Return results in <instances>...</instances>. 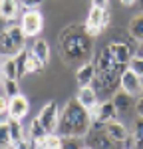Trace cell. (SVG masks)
<instances>
[{
	"instance_id": "cell-1",
	"label": "cell",
	"mask_w": 143,
	"mask_h": 149,
	"mask_svg": "<svg viewBox=\"0 0 143 149\" xmlns=\"http://www.w3.org/2000/svg\"><path fill=\"white\" fill-rule=\"evenodd\" d=\"M58 52L66 66L85 64L94 56V36L85 32L83 24H70L58 36Z\"/></svg>"
},
{
	"instance_id": "cell-2",
	"label": "cell",
	"mask_w": 143,
	"mask_h": 149,
	"mask_svg": "<svg viewBox=\"0 0 143 149\" xmlns=\"http://www.w3.org/2000/svg\"><path fill=\"white\" fill-rule=\"evenodd\" d=\"M94 127V117L92 111H87L78 97H74L64 105L62 115H60L58 133L62 137H85Z\"/></svg>"
},
{
	"instance_id": "cell-3",
	"label": "cell",
	"mask_w": 143,
	"mask_h": 149,
	"mask_svg": "<svg viewBox=\"0 0 143 149\" xmlns=\"http://www.w3.org/2000/svg\"><path fill=\"white\" fill-rule=\"evenodd\" d=\"M109 26V12L106 8H97V6H92V10H90V16H87V20L83 22V28H85V32L90 36H99L103 32V28Z\"/></svg>"
},
{
	"instance_id": "cell-4",
	"label": "cell",
	"mask_w": 143,
	"mask_h": 149,
	"mask_svg": "<svg viewBox=\"0 0 143 149\" xmlns=\"http://www.w3.org/2000/svg\"><path fill=\"white\" fill-rule=\"evenodd\" d=\"M117 113L119 111L115 107V103H113V100H107V102L99 103L97 109L92 111V117H94V127L92 129H106V123L115 121Z\"/></svg>"
},
{
	"instance_id": "cell-5",
	"label": "cell",
	"mask_w": 143,
	"mask_h": 149,
	"mask_svg": "<svg viewBox=\"0 0 143 149\" xmlns=\"http://www.w3.org/2000/svg\"><path fill=\"white\" fill-rule=\"evenodd\" d=\"M60 115H62V111H60V107H58V102L52 100V102H48L40 109L38 119L42 121V125H44V129H46L48 133H56L58 125H60Z\"/></svg>"
},
{
	"instance_id": "cell-6",
	"label": "cell",
	"mask_w": 143,
	"mask_h": 149,
	"mask_svg": "<svg viewBox=\"0 0 143 149\" xmlns=\"http://www.w3.org/2000/svg\"><path fill=\"white\" fill-rule=\"evenodd\" d=\"M20 26H22L24 34L28 38H34L42 32V26H44V18L38 10H26L22 14V20H20Z\"/></svg>"
},
{
	"instance_id": "cell-7",
	"label": "cell",
	"mask_w": 143,
	"mask_h": 149,
	"mask_svg": "<svg viewBox=\"0 0 143 149\" xmlns=\"http://www.w3.org/2000/svg\"><path fill=\"white\" fill-rule=\"evenodd\" d=\"M95 66H97V72H109V70H117V68H127V66H121L117 62V58L113 54V50L107 44L95 58Z\"/></svg>"
},
{
	"instance_id": "cell-8",
	"label": "cell",
	"mask_w": 143,
	"mask_h": 149,
	"mask_svg": "<svg viewBox=\"0 0 143 149\" xmlns=\"http://www.w3.org/2000/svg\"><path fill=\"white\" fill-rule=\"evenodd\" d=\"M141 86H143V80L131 68H127L123 72V76H121V90L125 93L137 95V93H141Z\"/></svg>"
},
{
	"instance_id": "cell-9",
	"label": "cell",
	"mask_w": 143,
	"mask_h": 149,
	"mask_svg": "<svg viewBox=\"0 0 143 149\" xmlns=\"http://www.w3.org/2000/svg\"><path fill=\"white\" fill-rule=\"evenodd\" d=\"M76 97H78V102L82 103L87 111H95V109H97V105H99V103H97L99 93L95 92L94 86H83V88H80Z\"/></svg>"
},
{
	"instance_id": "cell-10",
	"label": "cell",
	"mask_w": 143,
	"mask_h": 149,
	"mask_svg": "<svg viewBox=\"0 0 143 149\" xmlns=\"http://www.w3.org/2000/svg\"><path fill=\"white\" fill-rule=\"evenodd\" d=\"M87 141L92 149H115V141L107 135L106 129H94V133H87Z\"/></svg>"
},
{
	"instance_id": "cell-11",
	"label": "cell",
	"mask_w": 143,
	"mask_h": 149,
	"mask_svg": "<svg viewBox=\"0 0 143 149\" xmlns=\"http://www.w3.org/2000/svg\"><path fill=\"white\" fill-rule=\"evenodd\" d=\"M95 74H97V66H95V62H85L82 64L78 72H76V80H78V86L83 88V86H92L95 80Z\"/></svg>"
},
{
	"instance_id": "cell-12",
	"label": "cell",
	"mask_w": 143,
	"mask_h": 149,
	"mask_svg": "<svg viewBox=\"0 0 143 149\" xmlns=\"http://www.w3.org/2000/svg\"><path fill=\"white\" fill-rule=\"evenodd\" d=\"M109 48L113 50V54H115V58H117V62L121 66H129L131 58L135 56L133 54V48L129 44H125V42H111Z\"/></svg>"
},
{
	"instance_id": "cell-13",
	"label": "cell",
	"mask_w": 143,
	"mask_h": 149,
	"mask_svg": "<svg viewBox=\"0 0 143 149\" xmlns=\"http://www.w3.org/2000/svg\"><path fill=\"white\" fill-rule=\"evenodd\" d=\"M6 34H8V38L12 40V44H14V48H16V54H20V52L26 50V40H28V36L24 34L22 26L12 24V26L6 28Z\"/></svg>"
},
{
	"instance_id": "cell-14",
	"label": "cell",
	"mask_w": 143,
	"mask_h": 149,
	"mask_svg": "<svg viewBox=\"0 0 143 149\" xmlns=\"http://www.w3.org/2000/svg\"><path fill=\"white\" fill-rule=\"evenodd\" d=\"M106 131L115 143H125L129 139L127 127L123 125V123H119V121H109V123H106Z\"/></svg>"
},
{
	"instance_id": "cell-15",
	"label": "cell",
	"mask_w": 143,
	"mask_h": 149,
	"mask_svg": "<svg viewBox=\"0 0 143 149\" xmlns=\"http://www.w3.org/2000/svg\"><path fill=\"white\" fill-rule=\"evenodd\" d=\"M28 109H30V103L24 95H16L10 100V115L14 119H24L28 115Z\"/></svg>"
},
{
	"instance_id": "cell-16",
	"label": "cell",
	"mask_w": 143,
	"mask_h": 149,
	"mask_svg": "<svg viewBox=\"0 0 143 149\" xmlns=\"http://www.w3.org/2000/svg\"><path fill=\"white\" fill-rule=\"evenodd\" d=\"M20 0H0V16L2 20H16L18 18Z\"/></svg>"
},
{
	"instance_id": "cell-17",
	"label": "cell",
	"mask_w": 143,
	"mask_h": 149,
	"mask_svg": "<svg viewBox=\"0 0 143 149\" xmlns=\"http://www.w3.org/2000/svg\"><path fill=\"white\" fill-rule=\"evenodd\" d=\"M113 103H115V107H117L119 113H125V111H129L131 107L135 105V102H133V95L125 93L123 90H117V92L113 93Z\"/></svg>"
},
{
	"instance_id": "cell-18",
	"label": "cell",
	"mask_w": 143,
	"mask_h": 149,
	"mask_svg": "<svg viewBox=\"0 0 143 149\" xmlns=\"http://www.w3.org/2000/svg\"><path fill=\"white\" fill-rule=\"evenodd\" d=\"M2 78H8V80H20L16 58L2 56Z\"/></svg>"
},
{
	"instance_id": "cell-19",
	"label": "cell",
	"mask_w": 143,
	"mask_h": 149,
	"mask_svg": "<svg viewBox=\"0 0 143 149\" xmlns=\"http://www.w3.org/2000/svg\"><path fill=\"white\" fill-rule=\"evenodd\" d=\"M127 32L135 42H143V14H135L127 24Z\"/></svg>"
},
{
	"instance_id": "cell-20",
	"label": "cell",
	"mask_w": 143,
	"mask_h": 149,
	"mask_svg": "<svg viewBox=\"0 0 143 149\" xmlns=\"http://www.w3.org/2000/svg\"><path fill=\"white\" fill-rule=\"evenodd\" d=\"M30 48H32V52L36 54V58H38L44 66L50 62V44H48L44 38H38V40H36Z\"/></svg>"
},
{
	"instance_id": "cell-21",
	"label": "cell",
	"mask_w": 143,
	"mask_h": 149,
	"mask_svg": "<svg viewBox=\"0 0 143 149\" xmlns=\"http://www.w3.org/2000/svg\"><path fill=\"white\" fill-rule=\"evenodd\" d=\"M46 68L38 58L36 54L32 52V48H26V70H28V74H36V72H42V70Z\"/></svg>"
},
{
	"instance_id": "cell-22",
	"label": "cell",
	"mask_w": 143,
	"mask_h": 149,
	"mask_svg": "<svg viewBox=\"0 0 143 149\" xmlns=\"http://www.w3.org/2000/svg\"><path fill=\"white\" fill-rule=\"evenodd\" d=\"M20 121H22V119H14V117H10V121H8V129H10V135H12L14 145L20 143L22 139H26V135H24V127H22Z\"/></svg>"
},
{
	"instance_id": "cell-23",
	"label": "cell",
	"mask_w": 143,
	"mask_h": 149,
	"mask_svg": "<svg viewBox=\"0 0 143 149\" xmlns=\"http://www.w3.org/2000/svg\"><path fill=\"white\" fill-rule=\"evenodd\" d=\"M2 93L12 100L16 95H20V86H18V80H8V78H2Z\"/></svg>"
},
{
	"instance_id": "cell-24",
	"label": "cell",
	"mask_w": 143,
	"mask_h": 149,
	"mask_svg": "<svg viewBox=\"0 0 143 149\" xmlns=\"http://www.w3.org/2000/svg\"><path fill=\"white\" fill-rule=\"evenodd\" d=\"M48 137V131L44 129L42 125V121L34 117L32 119V123H30V131H28V139H46Z\"/></svg>"
},
{
	"instance_id": "cell-25",
	"label": "cell",
	"mask_w": 143,
	"mask_h": 149,
	"mask_svg": "<svg viewBox=\"0 0 143 149\" xmlns=\"http://www.w3.org/2000/svg\"><path fill=\"white\" fill-rule=\"evenodd\" d=\"M8 147H14L10 129H8V123H0V149H8Z\"/></svg>"
},
{
	"instance_id": "cell-26",
	"label": "cell",
	"mask_w": 143,
	"mask_h": 149,
	"mask_svg": "<svg viewBox=\"0 0 143 149\" xmlns=\"http://www.w3.org/2000/svg\"><path fill=\"white\" fill-rule=\"evenodd\" d=\"M133 139H135V143L143 147V117H137L135 119V123H133Z\"/></svg>"
},
{
	"instance_id": "cell-27",
	"label": "cell",
	"mask_w": 143,
	"mask_h": 149,
	"mask_svg": "<svg viewBox=\"0 0 143 149\" xmlns=\"http://www.w3.org/2000/svg\"><path fill=\"white\" fill-rule=\"evenodd\" d=\"M62 145H64V137L60 133H48L46 149H62Z\"/></svg>"
},
{
	"instance_id": "cell-28",
	"label": "cell",
	"mask_w": 143,
	"mask_h": 149,
	"mask_svg": "<svg viewBox=\"0 0 143 149\" xmlns=\"http://www.w3.org/2000/svg\"><path fill=\"white\" fill-rule=\"evenodd\" d=\"M129 68L139 76L143 80V58H139V56H133L131 58V62H129Z\"/></svg>"
},
{
	"instance_id": "cell-29",
	"label": "cell",
	"mask_w": 143,
	"mask_h": 149,
	"mask_svg": "<svg viewBox=\"0 0 143 149\" xmlns=\"http://www.w3.org/2000/svg\"><path fill=\"white\" fill-rule=\"evenodd\" d=\"M16 62H18V74H20V78H22V76L28 74V70H26V50L16 56Z\"/></svg>"
},
{
	"instance_id": "cell-30",
	"label": "cell",
	"mask_w": 143,
	"mask_h": 149,
	"mask_svg": "<svg viewBox=\"0 0 143 149\" xmlns=\"http://www.w3.org/2000/svg\"><path fill=\"white\" fill-rule=\"evenodd\" d=\"M83 145L78 143V137H64V145L62 149H82Z\"/></svg>"
},
{
	"instance_id": "cell-31",
	"label": "cell",
	"mask_w": 143,
	"mask_h": 149,
	"mask_svg": "<svg viewBox=\"0 0 143 149\" xmlns=\"http://www.w3.org/2000/svg\"><path fill=\"white\" fill-rule=\"evenodd\" d=\"M42 2H44V0H20V4H22L26 10H36Z\"/></svg>"
},
{
	"instance_id": "cell-32",
	"label": "cell",
	"mask_w": 143,
	"mask_h": 149,
	"mask_svg": "<svg viewBox=\"0 0 143 149\" xmlns=\"http://www.w3.org/2000/svg\"><path fill=\"white\" fill-rule=\"evenodd\" d=\"M135 111H137V117H143V95L135 102Z\"/></svg>"
},
{
	"instance_id": "cell-33",
	"label": "cell",
	"mask_w": 143,
	"mask_h": 149,
	"mask_svg": "<svg viewBox=\"0 0 143 149\" xmlns=\"http://www.w3.org/2000/svg\"><path fill=\"white\" fill-rule=\"evenodd\" d=\"M109 0H92V6H97V8H107Z\"/></svg>"
},
{
	"instance_id": "cell-34",
	"label": "cell",
	"mask_w": 143,
	"mask_h": 149,
	"mask_svg": "<svg viewBox=\"0 0 143 149\" xmlns=\"http://www.w3.org/2000/svg\"><path fill=\"white\" fill-rule=\"evenodd\" d=\"M135 56L143 58V42H137V52H135Z\"/></svg>"
},
{
	"instance_id": "cell-35",
	"label": "cell",
	"mask_w": 143,
	"mask_h": 149,
	"mask_svg": "<svg viewBox=\"0 0 143 149\" xmlns=\"http://www.w3.org/2000/svg\"><path fill=\"white\" fill-rule=\"evenodd\" d=\"M135 2H137V0H121V4H123V6H133Z\"/></svg>"
},
{
	"instance_id": "cell-36",
	"label": "cell",
	"mask_w": 143,
	"mask_h": 149,
	"mask_svg": "<svg viewBox=\"0 0 143 149\" xmlns=\"http://www.w3.org/2000/svg\"><path fill=\"white\" fill-rule=\"evenodd\" d=\"M82 149H92V147H90V145H83V147Z\"/></svg>"
},
{
	"instance_id": "cell-37",
	"label": "cell",
	"mask_w": 143,
	"mask_h": 149,
	"mask_svg": "<svg viewBox=\"0 0 143 149\" xmlns=\"http://www.w3.org/2000/svg\"><path fill=\"white\" fill-rule=\"evenodd\" d=\"M139 2H141V8H143V0H139Z\"/></svg>"
},
{
	"instance_id": "cell-38",
	"label": "cell",
	"mask_w": 143,
	"mask_h": 149,
	"mask_svg": "<svg viewBox=\"0 0 143 149\" xmlns=\"http://www.w3.org/2000/svg\"><path fill=\"white\" fill-rule=\"evenodd\" d=\"M141 95H143V86H141Z\"/></svg>"
},
{
	"instance_id": "cell-39",
	"label": "cell",
	"mask_w": 143,
	"mask_h": 149,
	"mask_svg": "<svg viewBox=\"0 0 143 149\" xmlns=\"http://www.w3.org/2000/svg\"><path fill=\"white\" fill-rule=\"evenodd\" d=\"M123 149H127V147H123Z\"/></svg>"
},
{
	"instance_id": "cell-40",
	"label": "cell",
	"mask_w": 143,
	"mask_h": 149,
	"mask_svg": "<svg viewBox=\"0 0 143 149\" xmlns=\"http://www.w3.org/2000/svg\"><path fill=\"white\" fill-rule=\"evenodd\" d=\"M12 149H14V147H12Z\"/></svg>"
}]
</instances>
